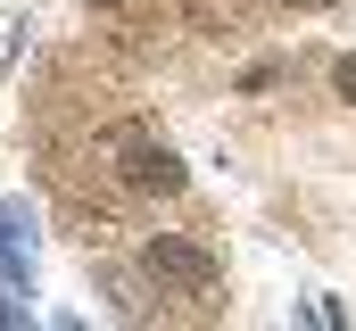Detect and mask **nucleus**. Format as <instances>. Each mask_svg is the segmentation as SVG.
Segmentation results:
<instances>
[{"label": "nucleus", "instance_id": "obj_3", "mask_svg": "<svg viewBox=\"0 0 356 331\" xmlns=\"http://www.w3.org/2000/svg\"><path fill=\"white\" fill-rule=\"evenodd\" d=\"M0 290H33V216L0 199Z\"/></svg>", "mask_w": 356, "mask_h": 331}, {"label": "nucleus", "instance_id": "obj_4", "mask_svg": "<svg viewBox=\"0 0 356 331\" xmlns=\"http://www.w3.org/2000/svg\"><path fill=\"white\" fill-rule=\"evenodd\" d=\"M332 83H340V99H356V50L340 58V67H332Z\"/></svg>", "mask_w": 356, "mask_h": 331}, {"label": "nucleus", "instance_id": "obj_2", "mask_svg": "<svg viewBox=\"0 0 356 331\" xmlns=\"http://www.w3.org/2000/svg\"><path fill=\"white\" fill-rule=\"evenodd\" d=\"M116 158H124V182H133V191H158V199L182 191V158L166 150V141H149L141 124H124V133H116Z\"/></svg>", "mask_w": 356, "mask_h": 331}, {"label": "nucleus", "instance_id": "obj_1", "mask_svg": "<svg viewBox=\"0 0 356 331\" xmlns=\"http://www.w3.org/2000/svg\"><path fill=\"white\" fill-rule=\"evenodd\" d=\"M141 273L158 290H175V298H216V282H224V265L199 241H182V232H149L141 241Z\"/></svg>", "mask_w": 356, "mask_h": 331}, {"label": "nucleus", "instance_id": "obj_5", "mask_svg": "<svg viewBox=\"0 0 356 331\" xmlns=\"http://www.w3.org/2000/svg\"><path fill=\"white\" fill-rule=\"evenodd\" d=\"M298 8H332V0H298Z\"/></svg>", "mask_w": 356, "mask_h": 331}]
</instances>
